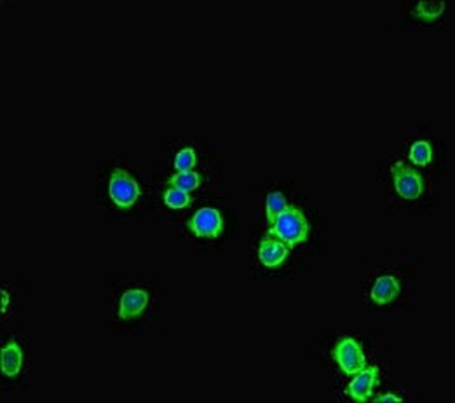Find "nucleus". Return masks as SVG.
<instances>
[{"label": "nucleus", "instance_id": "ddd939ff", "mask_svg": "<svg viewBox=\"0 0 455 403\" xmlns=\"http://www.w3.org/2000/svg\"><path fill=\"white\" fill-rule=\"evenodd\" d=\"M265 201H267V220L271 224L274 222V220L278 219L283 212H286V210L290 208V205L286 203L285 196L279 194V192H271Z\"/></svg>", "mask_w": 455, "mask_h": 403}, {"label": "nucleus", "instance_id": "f257e3e1", "mask_svg": "<svg viewBox=\"0 0 455 403\" xmlns=\"http://www.w3.org/2000/svg\"><path fill=\"white\" fill-rule=\"evenodd\" d=\"M269 236H274L281 243L288 245V248H293V246L307 241L309 222L300 210L290 206L271 224Z\"/></svg>", "mask_w": 455, "mask_h": 403}, {"label": "nucleus", "instance_id": "9d476101", "mask_svg": "<svg viewBox=\"0 0 455 403\" xmlns=\"http://www.w3.org/2000/svg\"><path fill=\"white\" fill-rule=\"evenodd\" d=\"M23 366V351L16 343H9L2 350V372L7 377H14L20 373Z\"/></svg>", "mask_w": 455, "mask_h": 403}, {"label": "nucleus", "instance_id": "7ed1b4c3", "mask_svg": "<svg viewBox=\"0 0 455 403\" xmlns=\"http://www.w3.org/2000/svg\"><path fill=\"white\" fill-rule=\"evenodd\" d=\"M108 194L119 208H131L140 198L141 191L138 187L136 180L126 172V169H114L108 184Z\"/></svg>", "mask_w": 455, "mask_h": 403}, {"label": "nucleus", "instance_id": "423d86ee", "mask_svg": "<svg viewBox=\"0 0 455 403\" xmlns=\"http://www.w3.org/2000/svg\"><path fill=\"white\" fill-rule=\"evenodd\" d=\"M378 379V369L377 366H365L356 373L354 379L349 383L345 388V393L352 398L354 402H366L372 397L373 386L377 384Z\"/></svg>", "mask_w": 455, "mask_h": 403}, {"label": "nucleus", "instance_id": "0eeeda50", "mask_svg": "<svg viewBox=\"0 0 455 403\" xmlns=\"http://www.w3.org/2000/svg\"><path fill=\"white\" fill-rule=\"evenodd\" d=\"M290 248L285 246V243L274 241V239H264L258 248V259H260L262 266L272 269L279 267L288 257Z\"/></svg>", "mask_w": 455, "mask_h": 403}, {"label": "nucleus", "instance_id": "a211bd4d", "mask_svg": "<svg viewBox=\"0 0 455 403\" xmlns=\"http://www.w3.org/2000/svg\"><path fill=\"white\" fill-rule=\"evenodd\" d=\"M2 299H4V307H6L7 304H9V295H7L6 292H2Z\"/></svg>", "mask_w": 455, "mask_h": 403}, {"label": "nucleus", "instance_id": "1a4fd4ad", "mask_svg": "<svg viewBox=\"0 0 455 403\" xmlns=\"http://www.w3.org/2000/svg\"><path fill=\"white\" fill-rule=\"evenodd\" d=\"M399 295V283L392 276H382L375 281L372 288V300L378 306L389 304Z\"/></svg>", "mask_w": 455, "mask_h": 403}, {"label": "nucleus", "instance_id": "6e6552de", "mask_svg": "<svg viewBox=\"0 0 455 403\" xmlns=\"http://www.w3.org/2000/svg\"><path fill=\"white\" fill-rule=\"evenodd\" d=\"M148 306V293L143 290H129L121 297V307H119V318L131 319L136 318Z\"/></svg>", "mask_w": 455, "mask_h": 403}, {"label": "nucleus", "instance_id": "20e7f679", "mask_svg": "<svg viewBox=\"0 0 455 403\" xmlns=\"http://www.w3.org/2000/svg\"><path fill=\"white\" fill-rule=\"evenodd\" d=\"M392 180H395V188L403 199H418L424 192V180L410 166L403 162H396L391 168Z\"/></svg>", "mask_w": 455, "mask_h": 403}, {"label": "nucleus", "instance_id": "39448f33", "mask_svg": "<svg viewBox=\"0 0 455 403\" xmlns=\"http://www.w3.org/2000/svg\"><path fill=\"white\" fill-rule=\"evenodd\" d=\"M188 231L198 238H218L224 231V219L214 208H201L188 220Z\"/></svg>", "mask_w": 455, "mask_h": 403}, {"label": "nucleus", "instance_id": "2eb2a0df", "mask_svg": "<svg viewBox=\"0 0 455 403\" xmlns=\"http://www.w3.org/2000/svg\"><path fill=\"white\" fill-rule=\"evenodd\" d=\"M165 203L169 208L180 210L191 205V196H188V192L180 191V188H167L165 192Z\"/></svg>", "mask_w": 455, "mask_h": 403}, {"label": "nucleus", "instance_id": "f8f14e48", "mask_svg": "<svg viewBox=\"0 0 455 403\" xmlns=\"http://www.w3.org/2000/svg\"><path fill=\"white\" fill-rule=\"evenodd\" d=\"M443 11H445V2H418L414 11V16L421 21H425V23H431L442 16Z\"/></svg>", "mask_w": 455, "mask_h": 403}, {"label": "nucleus", "instance_id": "4468645a", "mask_svg": "<svg viewBox=\"0 0 455 403\" xmlns=\"http://www.w3.org/2000/svg\"><path fill=\"white\" fill-rule=\"evenodd\" d=\"M432 159V151L429 141H415L410 147V161L418 166H428Z\"/></svg>", "mask_w": 455, "mask_h": 403}, {"label": "nucleus", "instance_id": "dca6fc26", "mask_svg": "<svg viewBox=\"0 0 455 403\" xmlns=\"http://www.w3.org/2000/svg\"><path fill=\"white\" fill-rule=\"evenodd\" d=\"M196 162H198L196 152L192 151V148H184V151L178 152L177 158H174V168H177L178 172H192Z\"/></svg>", "mask_w": 455, "mask_h": 403}, {"label": "nucleus", "instance_id": "f3484780", "mask_svg": "<svg viewBox=\"0 0 455 403\" xmlns=\"http://www.w3.org/2000/svg\"><path fill=\"white\" fill-rule=\"evenodd\" d=\"M375 402H402V398L399 397H396V395H382V397H378V398H375Z\"/></svg>", "mask_w": 455, "mask_h": 403}, {"label": "nucleus", "instance_id": "9b49d317", "mask_svg": "<svg viewBox=\"0 0 455 403\" xmlns=\"http://www.w3.org/2000/svg\"><path fill=\"white\" fill-rule=\"evenodd\" d=\"M201 175L196 172H178L167 180V184L171 185L173 188H180V191L185 192H192L201 185Z\"/></svg>", "mask_w": 455, "mask_h": 403}, {"label": "nucleus", "instance_id": "f03ea898", "mask_svg": "<svg viewBox=\"0 0 455 403\" xmlns=\"http://www.w3.org/2000/svg\"><path fill=\"white\" fill-rule=\"evenodd\" d=\"M331 354L345 376H356L359 370L366 366L365 353H363L358 340L352 339V337H344L342 340H338Z\"/></svg>", "mask_w": 455, "mask_h": 403}]
</instances>
